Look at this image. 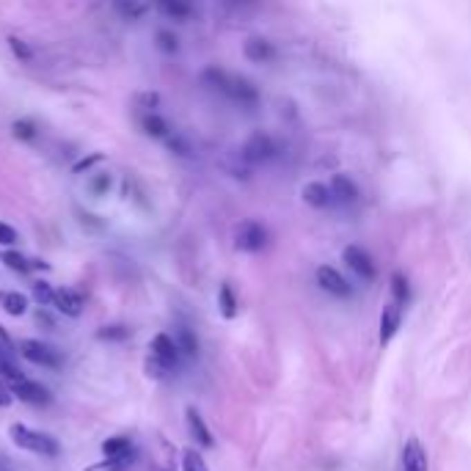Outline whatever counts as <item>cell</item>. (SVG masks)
<instances>
[{
    "label": "cell",
    "instance_id": "cell-1",
    "mask_svg": "<svg viewBox=\"0 0 471 471\" xmlns=\"http://www.w3.org/2000/svg\"><path fill=\"white\" fill-rule=\"evenodd\" d=\"M8 436H11V441H14L17 447H22V450H28V452H39V455H50V458L58 455V441H55V439L39 433V430H30V427H25V425H11Z\"/></svg>",
    "mask_w": 471,
    "mask_h": 471
},
{
    "label": "cell",
    "instance_id": "cell-2",
    "mask_svg": "<svg viewBox=\"0 0 471 471\" xmlns=\"http://www.w3.org/2000/svg\"><path fill=\"white\" fill-rule=\"evenodd\" d=\"M8 389H11V394H14L17 400L30 403V405H47V403L52 400V397H50V392H47L41 383L28 381L25 375H19L17 381H8Z\"/></svg>",
    "mask_w": 471,
    "mask_h": 471
},
{
    "label": "cell",
    "instance_id": "cell-3",
    "mask_svg": "<svg viewBox=\"0 0 471 471\" xmlns=\"http://www.w3.org/2000/svg\"><path fill=\"white\" fill-rule=\"evenodd\" d=\"M317 284H320L328 295H334V298H353L350 281H347L336 267H331V265L317 267Z\"/></svg>",
    "mask_w": 471,
    "mask_h": 471
},
{
    "label": "cell",
    "instance_id": "cell-4",
    "mask_svg": "<svg viewBox=\"0 0 471 471\" xmlns=\"http://www.w3.org/2000/svg\"><path fill=\"white\" fill-rule=\"evenodd\" d=\"M30 364H41V367H58L61 364V353L58 350H52L50 345H44V342H36V339H25V342H19V347H17Z\"/></svg>",
    "mask_w": 471,
    "mask_h": 471
},
{
    "label": "cell",
    "instance_id": "cell-5",
    "mask_svg": "<svg viewBox=\"0 0 471 471\" xmlns=\"http://www.w3.org/2000/svg\"><path fill=\"white\" fill-rule=\"evenodd\" d=\"M235 242L240 251H262L267 245V232L256 221H242L235 232Z\"/></svg>",
    "mask_w": 471,
    "mask_h": 471
},
{
    "label": "cell",
    "instance_id": "cell-6",
    "mask_svg": "<svg viewBox=\"0 0 471 471\" xmlns=\"http://www.w3.org/2000/svg\"><path fill=\"white\" fill-rule=\"evenodd\" d=\"M152 358H157L169 372L171 369H177V364H180V347H177V342L169 336V334H157L155 339H152V353H149Z\"/></svg>",
    "mask_w": 471,
    "mask_h": 471
},
{
    "label": "cell",
    "instance_id": "cell-7",
    "mask_svg": "<svg viewBox=\"0 0 471 471\" xmlns=\"http://www.w3.org/2000/svg\"><path fill=\"white\" fill-rule=\"evenodd\" d=\"M345 265H347L356 276H361L364 281H372V278H375V262H372V256H369L361 245H347V248H345Z\"/></svg>",
    "mask_w": 471,
    "mask_h": 471
},
{
    "label": "cell",
    "instance_id": "cell-8",
    "mask_svg": "<svg viewBox=\"0 0 471 471\" xmlns=\"http://www.w3.org/2000/svg\"><path fill=\"white\" fill-rule=\"evenodd\" d=\"M403 471H430L427 452L416 439H408L403 447Z\"/></svg>",
    "mask_w": 471,
    "mask_h": 471
},
{
    "label": "cell",
    "instance_id": "cell-9",
    "mask_svg": "<svg viewBox=\"0 0 471 471\" xmlns=\"http://www.w3.org/2000/svg\"><path fill=\"white\" fill-rule=\"evenodd\" d=\"M400 320H403V309H400L397 300L389 303V306L381 311V342H383V345L394 339V334H397V328H400Z\"/></svg>",
    "mask_w": 471,
    "mask_h": 471
},
{
    "label": "cell",
    "instance_id": "cell-10",
    "mask_svg": "<svg viewBox=\"0 0 471 471\" xmlns=\"http://www.w3.org/2000/svg\"><path fill=\"white\" fill-rule=\"evenodd\" d=\"M52 303H55V309H58L61 314H66V317H77V314L83 311V298H80L75 289H66V287L55 289Z\"/></svg>",
    "mask_w": 471,
    "mask_h": 471
},
{
    "label": "cell",
    "instance_id": "cell-11",
    "mask_svg": "<svg viewBox=\"0 0 471 471\" xmlns=\"http://www.w3.org/2000/svg\"><path fill=\"white\" fill-rule=\"evenodd\" d=\"M185 419H188V427H191V436L196 439V444H202V447H213V444H215V439H213L210 427L204 425V419L199 416V411H196V408H188Z\"/></svg>",
    "mask_w": 471,
    "mask_h": 471
},
{
    "label": "cell",
    "instance_id": "cell-12",
    "mask_svg": "<svg viewBox=\"0 0 471 471\" xmlns=\"http://www.w3.org/2000/svg\"><path fill=\"white\" fill-rule=\"evenodd\" d=\"M303 199H306L309 204L320 207V210H325V207H336L334 191H331V188H325V185H309V188L303 191Z\"/></svg>",
    "mask_w": 471,
    "mask_h": 471
},
{
    "label": "cell",
    "instance_id": "cell-13",
    "mask_svg": "<svg viewBox=\"0 0 471 471\" xmlns=\"http://www.w3.org/2000/svg\"><path fill=\"white\" fill-rule=\"evenodd\" d=\"M270 155H273V141L267 135H253L245 144V157L248 160H270Z\"/></svg>",
    "mask_w": 471,
    "mask_h": 471
},
{
    "label": "cell",
    "instance_id": "cell-14",
    "mask_svg": "<svg viewBox=\"0 0 471 471\" xmlns=\"http://www.w3.org/2000/svg\"><path fill=\"white\" fill-rule=\"evenodd\" d=\"M157 6H160L169 17H174V19H191V17H193L191 0H157Z\"/></svg>",
    "mask_w": 471,
    "mask_h": 471
},
{
    "label": "cell",
    "instance_id": "cell-15",
    "mask_svg": "<svg viewBox=\"0 0 471 471\" xmlns=\"http://www.w3.org/2000/svg\"><path fill=\"white\" fill-rule=\"evenodd\" d=\"M133 461H135V452H127V455H119V458H105V461H99V463H94V466H88L83 471H124Z\"/></svg>",
    "mask_w": 471,
    "mask_h": 471
},
{
    "label": "cell",
    "instance_id": "cell-16",
    "mask_svg": "<svg viewBox=\"0 0 471 471\" xmlns=\"http://www.w3.org/2000/svg\"><path fill=\"white\" fill-rule=\"evenodd\" d=\"M218 309H221V314L227 320H232L237 314V298H235V289L229 284H221V289H218Z\"/></svg>",
    "mask_w": 471,
    "mask_h": 471
},
{
    "label": "cell",
    "instance_id": "cell-17",
    "mask_svg": "<svg viewBox=\"0 0 471 471\" xmlns=\"http://www.w3.org/2000/svg\"><path fill=\"white\" fill-rule=\"evenodd\" d=\"M0 259H3V265H8L14 273H30V270H33V262H30L25 253L11 251V248H8V251H3V256H0Z\"/></svg>",
    "mask_w": 471,
    "mask_h": 471
},
{
    "label": "cell",
    "instance_id": "cell-18",
    "mask_svg": "<svg viewBox=\"0 0 471 471\" xmlns=\"http://www.w3.org/2000/svg\"><path fill=\"white\" fill-rule=\"evenodd\" d=\"M102 452H105V458H119V455L133 452V444L124 436H113V439H105L102 441Z\"/></svg>",
    "mask_w": 471,
    "mask_h": 471
},
{
    "label": "cell",
    "instance_id": "cell-19",
    "mask_svg": "<svg viewBox=\"0 0 471 471\" xmlns=\"http://www.w3.org/2000/svg\"><path fill=\"white\" fill-rule=\"evenodd\" d=\"M0 375H3L6 381H17V378L22 375L19 367H17V353L6 350L3 345H0Z\"/></svg>",
    "mask_w": 471,
    "mask_h": 471
},
{
    "label": "cell",
    "instance_id": "cell-20",
    "mask_svg": "<svg viewBox=\"0 0 471 471\" xmlns=\"http://www.w3.org/2000/svg\"><path fill=\"white\" fill-rule=\"evenodd\" d=\"M0 300H3L6 314H11V317L25 314V309H28V298H25V295H19V292H6Z\"/></svg>",
    "mask_w": 471,
    "mask_h": 471
},
{
    "label": "cell",
    "instance_id": "cell-21",
    "mask_svg": "<svg viewBox=\"0 0 471 471\" xmlns=\"http://www.w3.org/2000/svg\"><path fill=\"white\" fill-rule=\"evenodd\" d=\"M141 124H144L146 135H152V138H166V135L171 133V130H169V124H166V122H163L157 113H146Z\"/></svg>",
    "mask_w": 471,
    "mask_h": 471
},
{
    "label": "cell",
    "instance_id": "cell-22",
    "mask_svg": "<svg viewBox=\"0 0 471 471\" xmlns=\"http://www.w3.org/2000/svg\"><path fill=\"white\" fill-rule=\"evenodd\" d=\"M174 342H177L180 353H182V356H188V358H193V356H196V350H199L196 336L191 334V328H180V331H177V336H174Z\"/></svg>",
    "mask_w": 471,
    "mask_h": 471
},
{
    "label": "cell",
    "instance_id": "cell-23",
    "mask_svg": "<svg viewBox=\"0 0 471 471\" xmlns=\"http://www.w3.org/2000/svg\"><path fill=\"white\" fill-rule=\"evenodd\" d=\"M245 55H248L251 61H265V58H270V55H273V50H270V44H267V41L253 39V41H248V44H245Z\"/></svg>",
    "mask_w": 471,
    "mask_h": 471
},
{
    "label": "cell",
    "instance_id": "cell-24",
    "mask_svg": "<svg viewBox=\"0 0 471 471\" xmlns=\"http://www.w3.org/2000/svg\"><path fill=\"white\" fill-rule=\"evenodd\" d=\"M11 133H14L17 141H33L36 138V124L28 122V119H19V122L11 124Z\"/></svg>",
    "mask_w": 471,
    "mask_h": 471
},
{
    "label": "cell",
    "instance_id": "cell-25",
    "mask_svg": "<svg viewBox=\"0 0 471 471\" xmlns=\"http://www.w3.org/2000/svg\"><path fill=\"white\" fill-rule=\"evenodd\" d=\"M127 334L130 331L124 325H105V328L97 331V339H102V342H124Z\"/></svg>",
    "mask_w": 471,
    "mask_h": 471
},
{
    "label": "cell",
    "instance_id": "cell-26",
    "mask_svg": "<svg viewBox=\"0 0 471 471\" xmlns=\"http://www.w3.org/2000/svg\"><path fill=\"white\" fill-rule=\"evenodd\" d=\"M182 471H207V463L196 450H185L182 452Z\"/></svg>",
    "mask_w": 471,
    "mask_h": 471
},
{
    "label": "cell",
    "instance_id": "cell-27",
    "mask_svg": "<svg viewBox=\"0 0 471 471\" xmlns=\"http://www.w3.org/2000/svg\"><path fill=\"white\" fill-rule=\"evenodd\" d=\"M392 295H394L397 303H405L408 300V281H405L403 273H394V278H392Z\"/></svg>",
    "mask_w": 471,
    "mask_h": 471
},
{
    "label": "cell",
    "instance_id": "cell-28",
    "mask_svg": "<svg viewBox=\"0 0 471 471\" xmlns=\"http://www.w3.org/2000/svg\"><path fill=\"white\" fill-rule=\"evenodd\" d=\"M33 298H36V303L47 306V303H52V298H55V289H52L47 281H36V284H33Z\"/></svg>",
    "mask_w": 471,
    "mask_h": 471
},
{
    "label": "cell",
    "instance_id": "cell-29",
    "mask_svg": "<svg viewBox=\"0 0 471 471\" xmlns=\"http://www.w3.org/2000/svg\"><path fill=\"white\" fill-rule=\"evenodd\" d=\"M8 44H11V52H14L19 61H30V58H33L30 47H28L22 39H17V36H8Z\"/></svg>",
    "mask_w": 471,
    "mask_h": 471
},
{
    "label": "cell",
    "instance_id": "cell-30",
    "mask_svg": "<svg viewBox=\"0 0 471 471\" xmlns=\"http://www.w3.org/2000/svg\"><path fill=\"white\" fill-rule=\"evenodd\" d=\"M91 191H94L97 196L108 193V191H110V174H94V177H91Z\"/></svg>",
    "mask_w": 471,
    "mask_h": 471
},
{
    "label": "cell",
    "instance_id": "cell-31",
    "mask_svg": "<svg viewBox=\"0 0 471 471\" xmlns=\"http://www.w3.org/2000/svg\"><path fill=\"white\" fill-rule=\"evenodd\" d=\"M14 242H17V229L0 221V245H14Z\"/></svg>",
    "mask_w": 471,
    "mask_h": 471
},
{
    "label": "cell",
    "instance_id": "cell-32",
    "mask_svg": "<svg viewBox=\"0 0 471 471\" xmlns=\"http://www.w3.org/2000/svg\"><path fill=\"white\" fill-rule=\"evenodd\" d=\"M157 41H160V50H166V52H177V39H174L169 30H160V33H157Z\"/></svg>",
    "mask_w": 471,
    "mask_h": 471
},
{
    "label": "cell",
    "instance_id": "cell-33",
    "mask_svg": "<svg viewBox=\"0 0 471 471\" xmlns=\"http://www.w3.org/2000/svg\"><path fill=\"white\" fill-rule=\"evenodd\" d=\"M99 160H102V155H99V152H94L91 157H86V160H80V163L75 166V174H80V171H88V169H91L94 163H99Z\"/></svg>",
    "mask_w": 471,
    "mask_h": 471
},
{
    "label": "cell",
    "instance_id": "cell-34",
    "mask_svg": "<svg viewBox=\"0 0 471 471\" xmlns=\"http://www.w3.org/2000/svg\"><path fill=\"white\" fill-rule=\"evenodd\" d=\"M11 397H14V394H11V389H8V386L0 381V408H6V405L11 403Z\"/></svg>",
    "mask_w": 471,
    "mask_h": 471
},
{
    "label": "cell",
    "instance_id": "cell-35",
    "mask_svg": "<svg viewBox=\"0 0 471 471\" xmlns=\"http://www.w3.org/2000/svg\"><path fill=\"white\" fill-rule=\"evenodd\" d=\"M0 345H3L6 350H11V353H17V345L11 342V336L6 334V328H0Z\"/></svg>",
    "mask_w": 471,
    "mask_h": 471
}]
</instances>
